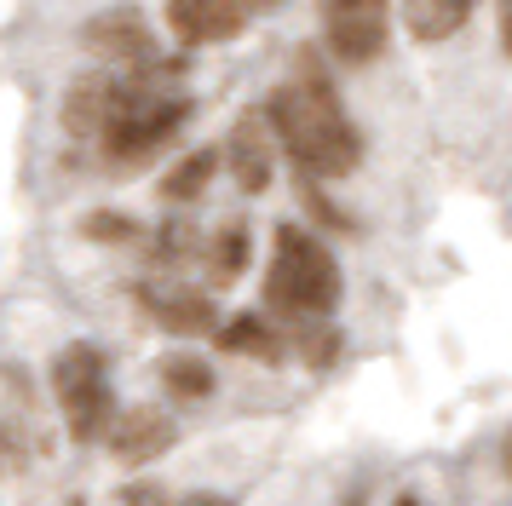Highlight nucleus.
Segmentation results:
<instances>
[{"instance_id":"1","label":"nucleus","mask_w":512,"mask_h":506,"mask_svg":"<svg viewBox=\"0 0 512 506\" xmlns=\"http://www.w3.org/2000/svg\"><path fill=\"white\" fill-rule=\"evenodd\" d=\"M265 115H271V133H277V150H288V161L300 167L305 179H346L363 161V133L346 115L340 92L328 87V75L317 58H300V75L282 81L271 98H265Z\"/></svg>"},{"instance_id":"2","label":"nucleus","mask_w":512,"mask_h":506,"mask_svg":"<svg viewBox=\"0 0 512 506\" xmlns=\"http://www.w3.org/2000/svg\"><path fill=\"white\" fill-rule=\"evenodd\" d=\"M265 299L288 322L305 317H334L340 305V265L317 230L305 225H277L271 230V265H265Z\"/></svg>"},{"instance_id":"3","label":"nucleus","mask_w":512,"mask_h":506,"mask_svg":"<svg viewBox=\"0 0 512 506\" xmlns=\"http://www.w3.org/2000/svg\"><path fill=\"white\" fill-rule=\"evenodd\" d=\"M150 75H156V64H144V81H127L121 110L110 115V127L98 133L110 167H144V161H156L167 144L179 138V127L190 121V98L162 92Z\"/></svg>"},{"instance_id":"4","label":"nucleus","mask_w":512,"mask_h":506,"mask_svg":"<svg viewBox=\"0 0 512 506\" xmlns=\"http://www.w3.org/2000/svg\"><path fill=\"white\" fill-rule=\"evenodd\" d=\"M52 397L64 409V432L75 443H93V437L110 432L116 420V391H110V374H104V351L87 340L64 345L52 357Z\"/></svg>"},{"instance_id":"5","label":"nucleus","mask_w":512,"mask_h":506,"mask_svg":"<svg viewBox=\"0 0 512 506\" xmlns=\"http://www.w3.org/2000/svg\"><path fill=\"white\" fill-rule=\"evenodd\" d=\"M317 23H323V52L334 64L363 69L386 52L392 35V0H317Z\"/></svg>"},{"instance_id":"6","label":"nucleus","mask_w":512,"mask_h":506,"mask_svg":"<svg viewBox=\"0 0 512 506\" xmlns=\"http://www.w3.org/2000/svg\"><path fill=\"white\" fill-rule=\"evenodd\" d=\"M219 156H225V173L236 179L242 196H265V190H271V179H277V133H271L265 104L236 115Z\"/></svg>"},{"instance_id":"7","label":"nucleus","mask_w":512,"mask_h":506,"mask_svg":"<svg viewBox=\"0 0 512 506\" xmlns=\"http://www.w3.org/2000/svg\"><path fill=\"white\" fill-rule=\"evenodd\" d=\"M133 299L150 311V322H156V328L179 334V340H196V334H213V328H219V305H213V294L190 288V282L150 276V282H139V288H133Z\"/></svg>"},{"instance_id":"8","label":"nucleus","mask_w":512,"mask_h":506,"mask_svg":"<svg viewBox=\"0 0 512 506\" xmlns=\"http://www.w3.org/2000/svg\"><path fill=\"white\" fill-rule=\"evenodd\" d=\"M259 0H167V29L179 46H219L236 41Z\"/></svg>"},{"instance_id":"9","label":"nucleus","mask_w":512,"mask_h":506,"mask_svg":"<svg viewBox=\"0 0 512 506\" xmlns=\"http://www.w3.org/2000/svg\"><path fill=\"white\" fill-rule=\"evenodd\" d=\"M104 443H110V455H116L121 466H150V460H162L167 449L179 443V426H173L162 409H116Z\"/></svg>"},{"instance_id":"10","label":"nucleus","mask_w":512,"mask_h":506,"mask_svg":"<svg viewBox=\"0 0 512 506\" xmlns=\"http://www.w3.org/2000/svg\"><path fill=\"white\" fill-rule=\"evenodd\" d=\"M81 41L93 46L98 58H110V64H156V35H150V23L133 12V6H110V12H98L87 29H81Z\"/></svg>"},{"instance_id":"11","label":"nucleus","mask_w":512,"mask_h":506,"mask_svg":"<svg viewBox=\"0 0 512 506\" xmlns=\"http://www.w3.org/2000/svg\"><path fill=\"white\" fill-rule=\"evenodd\" d=\"M121 98H127L121 75H81V81H70V92H64V133L98 138L110 127V115L121 110Z\"/></svg>"},{"instance_id":"12","label":"nucleus","mask_w":512,"mask_h":506,"mask_svg":"<svg viewBox=\"0 0 512 506\" xmlns=\"http://www.w3.org/2000/svg\"><path fill=\"white\" fill-rule=\"evenodd\" d=\"M213 340L219 351H231V357H254V363H282L288 357V334L271 328V317H259V311H236L213 328Z\"/></svg>"},{"instance_id":"13","label":"nucleus","mask_w":512,"mask_h":506,"mask_svg":"<svg viewBox=\"0 0 512 506\" xmlns=\"http://www.w3.org/2000/svg\"><path fill=\"white\" fill-rule=\"evenodd\" d=\"M219 167H225V156H219L213 144H196V150H185V156H179V161L162 173V202H173V207L196 202V196L213 184V173H219Z\"/></svg>"},{"instance_id":"14","label":"nucleus","mask_w":512,"mask_h":506,"mask_svg":"<svg viewBox=\"0 0 512 506\" xmlns=\"http://www.w3.org/2000/svg\"><path fill=\"white\" fill-rule=\"evenodd\" d=\"M248 259H254V236H248V225H219L208 236V248H202V265H208V282L213 288H231L236 276L248 271Z\"/></svg>"},{"instance_id":"15","label":"nucleus","mask_w":512,"mask_h":506,"mask_svg":"<svg viewBox=\"0 0 512 506\" xmlns=\"http://www.w3.org/2000/svg\"><path fill=\"white\" fill-rule=\"evenodd\" d=\"M472 18V0H403V23L415 41H449Z\"/></svg>"},{"instance_id":"16","label":"nucleus","mask_w":512,"mask_h":506,"mask_svg":"<svg viewBox=\"0 0 512 506\" xmlns=\"http://www.w3.org/2000/svg\"><path fill=\"white\" fill-rule=\"evenodd\" d=\"M156 374H162V386L173 391L179 403H202V397H213V368L202 363V357H190V351L162 357V363H156Z\"/></svg>"},{"instance_id":"17","label":"nucleus","mask_w":512,"mask_h":506,"mask_svg":"<svg viewBox=\"0 0 512 506\" xmlns=\"http://www.w3.org/2000/svg\"><path fill=\"white\" fill-rule=\"evenodd\" d=\"M282 334H294V351H300L305 368H328L340 357V328L328 317H305V322H288Z\"/></svg>"},{"instance_id":"18","label":"nucleus","mask_w":512,"mask_h":506,"mask_svg":"<svg viewBox=\"0 0 512 506\" xmlns=\"http://www.w3.org/2000/svg\"><path fill=\"white\" fill-rule=\"evenodd\" d=\"M81 236H87V242H110V248H116V242H139L144 225L133 219V213L98 207V213H87V219H81Z\"/></svg>"},{"instance_id":"19","label":"nucleus","mask_w":512,"mask_h":506,"mask_svg":"<svg viewBox=\"0 0 512 506\" xmlns=\"http://www.w3.org/2000/svg\"><path fill=\"white\" fill-rule=\"evenodd\" d=\"M156 236H162V242H156V259H185V253H196V242H190L196 230L179 225V219H173V225H162Z\"/></svg>"},{"instance_id":"20","label":"nucleus","mask_w":512,"mask_h":506,"mask_svg":"<svg viewBox=\"0 0 512 506\" xmlns=\"http://www.w3.org/2000/svg\"><path fill=\"white\" fill-rule=\"evenodd\" d=\"M501 46H507V58H512V0H501Z\"/></svg>"},{"instance_id":"21","label":"nucleus","mask_w":512,"mask_h":506,"mask_svg":"<svg viewBox=\"0 0 512 506\" xmlns=\"http://www.w3.org/2000/svg\"><path fill=\"white\" fill-rule=\"evenodd\" d=\"M185 506H231V501H225V495H190Z\"/></svg>"},{"instance_id":"22","label":"nucleus","mask_w":512,"mask_h":506,"mask_svg":"<svg viewBox=\"0 0 512 506\" xmlns=\"http://www.w3.org/2000/svg\"><path fill=\"white\" fill-rule=\"evenodd\" d=\"M501 466H507V478H512V432L501 437Z\"/></svg>"},{"instance_id":"23","label":"nucleus","mask_w":512,"mask_h":506,"mask_svg":"<svg viewBox=\"0 0 512 506\" xmlns=\"http://www.w3.org/2000/svg\"><path fill=\"white\" fill-rule=\"evenodd\" d=\"M392 506H420V501H415V495H397V501H392Z\"/></svg>"},{"instance_id":"24","label":"nucleus","mask_w":512,"mask_h":506,"mask_svg":"<svg viewBox=\"0 0 512 506\" xmlns=\"http://www.w3.org/2000/svg\"><path fill=\"white\" fill-rule=\"evenodd\" d=\"M259 6H277V0H259Z\"/></svg>"},{"instance_id":"25","label":"nucleus","mask_w":512,"mask_h":506,"mask_svg":"<svg viewBox=\"0 0 512 506\" xmlns=\"http://www.w3.org/2000/svg\"><path fill=\"white\" fill-rule=\"evenodd\" d=\"M0 460H6V449H0Z\"/></svg>"},{"instance_id":"26","label":"nucleus","mask_w":512,"mask_h":506,"mask_svg":"<svg viewBox=\"0 0 512 506\" xmlns=\"http://www.w3.org/2000/svg\"><path fill=\"white\" fill-rule=\"evenodd\" d=\"M75 506H81V501H75Z\"/></svg>"}]
</instances>
